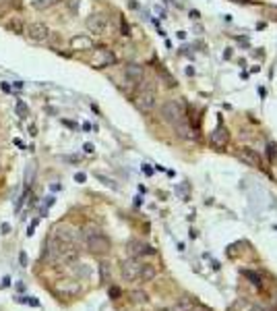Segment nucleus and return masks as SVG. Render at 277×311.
<instances>
[{
    "mask_svg": "<svg viewBox=\"0 0 277 311\" xmlns=\"http://www.w3.org/2000/svg\"><path fill=\"white\" fill-rule=\"evenodd\" d=\"M85 245H87L89 253H93V255H108L110 247H112L110 239L106 235H99V232H91V235H87Z\"/></svg>",
    "mask_w": 277,
    "mask_h": 311,
    "instance_id": "1",
    "label": "nucleus"
},
{
    "mask_svg": "<svg viewBox=\"0 0 277 311\" xmlns=\"http://www.w3.org/2000/svg\"><path fill=\"white\" fill-rule=\"evenodd\" d=\"M161 116L168 120V123H172V125H178L180 120H182V116H184V110H182V104L180 102H176V100H170V102H166L161 106Z\"/></svg>",
    "mask_w": 277,
    "mask_h": 311,
    "instance_id": "2",
    "label": "nucleus"
},
{
    "mask_svg": "<svg viewBox=\"0 0 277 311\" xmlns=\"http://www.w3.org/2000/svg\"><path fill=\"white\" fill-rule=\"evenodd\" d=\"M155 102H158V93H155V89H151V88L141 89L137 93V98H135L137 108L141 112H151L155 108Z\"/></svg>",
    "mask_w": 277,
    "mask_h": 311,
    "instance_id": "3",
    "label": "nucleus"
},
{
    "mask_svg": "<svg viewBox=\"0 0 277 311\" xmlns=\"http://www.w3.org/2000/svg\"><path fill=\"white\" fill-rule=\"evenodd\" d=\"M141 270H143V264L138 262L137 257L126 259V262L120 266V274H122V278L126 282H135V280L141 278Z\"/></svg>",
    "mask_w": 277,
    "mask_h": 311,
    "instance_id": "4",
    "label": "nucleus"
},
{
    "mask_svg": "<svg viewBox=\"0 0 277 311\" xmlns=\"http://www.w3.org/2000/svg\"><path fill=\"white\" fill-rule=\"evenodd\" d=\"M56 292L60 297H77V295H81V282L79 280H75V278H62V280H58L56 282Z\"/></svg>",
    "mask_w": 277,
    "mask_h": 311,
    "instance_id": "5",
    "label": "nucleus"
},
{
    "mask_svg": "<svg viewBox=\"0 0 277 311\" xmlns=\"http://www.w3.org/2000/svg\"><path fill=\"white\" fill-rule=\"evenodd\" d=\"M25 31H27V38L33 40V42H46L50 38V27H48L46 23H41V21L29 23Z\"/></svg>",
    "mask_w": 277,
    "mask_h": 311,
    "instance_id": "6",
    "label": "nucleus"
},
{
    "mask_svg": "<svg viewBox=\"0 0 277 311\" xmlns=\"http://www.w3.org/2000/svg\"><path fill=\"white\" fill-rule=\"evenodd\" d=\"M87 29H89L91 33H98V36L106 33V29H108V17L101 15V13L89 15V17H87Z\"/></svg>",
    "mask_w": 277,
    "mask_h": 311,
    "instance_id": "7",
    "label": "nucleus"
},
{
    "mask_svg": "<svg viewBox=\"0 0 277 311\" xmlns=\"http://www.w3.org/2000/svg\"><path fill=\"white\" fill-rule=\"evenodd\" d=\"M54 239L58 241V243L75 245L77 235H75V230H73L71 226H64V224H60V226H56V230H54Z\"/></svg>",
    "mask_w": 277,
    "mask_h": 311,
    "instance_id": "8",
    "label": "nucleus"
},
{
    "mask_svg": "<svg viewBox=\"0 0 277 311\" xmlns=\"http://www.w3.org/2000/svg\"><path fill=\"white\" fill-rule=\"evenodd\" d=\"M238 160L248 164V166H261V156L250 148H240L238 150Z\"/></svg>",
    "mask_w": 277,
    "mask_h": 311,
    "instance_id": "9",
    "label": "nucleus"
},
{
    "mask_svg": "<svg viewBox=\"0 0 277 311\" xmlns=\"http://www.w3.org/2000/svg\"><path fill=\"white\" fill-rule=\"evenodd\" d=\"M114 63H116V58H114V54H112L110 50L95 52L93 58H91V65H95V67H108V65H114Z\"/></svg>",
    "mask_w": 277,
    "mask_h": 311,
    "instance_id": "10",
    "label": "nucleus"
},
{
    "mask_svg": "<svg viewBox=\"0 0 277 311\" xmlns=\"http://www.w3.org/2000/svg\"><path fill=\"white\" fill-rule=\"evenodd\" d=\"M228 139H230V135H228V131H226L223 127H218V129H215V131L211 133V145H213V148H218V150L226 148Z\"/></svg>",
    "mask_w": 277,
    "mask_h": 311,
    "instance_id": "11",
    "label": "nucleus"
},
{
    "mask_svg": "<svg viewBox=\"0 0 277 311\" xmlns=\"http://www.w3.org/2000/svg\"><path fill=\"white\" fill-rule=\"evenodd\" d=\"M128 253H131L133 257H138V255H151L153 249L147 247L145 243H138V241H131L128 243Z\"/></svg>",
    "mask_w": 277,
    "mask_h": 311,
    "instance_id": "12",
    "label": "nucleus"
},
{
    "mask_svg": "<svg viewBox=\"0 0 277 311\" xmlns=\"http://www.w3.org/2000/svg\"><path fill=\"white\" fill-rule=\"evenodd\" d=\"M124 77L131 83H138V81L143 79V67L141 65H128L124 68Z\"/></svg>",
    "mask_w": 277,
    "mask_h": 311,
    "instance_id": "13",
    "label": "nucleus"
},
{
    "mask_svg": "<svg viewBox=\"0 0 277 311\" xmlns=\"http://www.w3.org/2000/svg\"><path fill=\"white\" fill-rule=\"evenodd\" d=\"M71 48L73 50H91L93 48V42L87 36H75L71 40Z\"/></svg>",
    "mask_w": 277,
    "mask_h": 311,
    "instance_id": "14",
    "label": "nucleus"
},
{
    "mask_svg": "<svg viewBox=\"0 0 277 311\" xmlns=\"http://www.w3.org/2000/svg\"><path fill=\"white\" fill-rule=\"evenodd\" d=\"M232 311H255V305L246 299H238L236 303L232 305Z\"/></svg>",
    "mask_w": 277,
    "mask_h": 311,
    "instance_id": "15",
    "label": "nucleus"
},
{
    "mask_svg": "<svg viewBox=\"0 0 277 311\" xmlns=\"http://www.w3.org/2000/svg\"><path fill=\"white\" fill-rule=\"evenodd\" d=\"M193 307H195V303L190 299H180V301H176L174 303V311H193Z\"/></svg>",
    "mask_w": 277,
    "mask_h": 311,
    "instance_id": "16",
    "label": "nucleus"
},
{
    "mask_svg": "<svg viewBox=\"0 0 277 311\" xmlns=\"http://www.w3.org/2000/svg\"><path fill=\"white\" fill-rule=\"evenodd\" d=\"M151 278H155V267H153V266H145V264H143L141 280H151Z\"/></svg>",
    "mask_w": 277,
    "mask_h": 311,
    "instance_id": "17",
    "label": "nucleus"
},
{
    "mask_svg": "<svg viewBox=\"0 0 277 311\" xmlns=\"http://www.w3.org/2000/svg\"><path fill=\"white\" fill-rule=\"evenodd\" d=\"M56 0H33L31 2V6L36 8V11H44V8H48V6H52Z\"/></svg>",
    "mask_w": 277,
    "mask_h": 311,
    "instance_id": "18",
    "label": "nucleus"
},
{
    "mask_svg": "<svg viewBox=\"0 0 277 311\" xmlns=\"http://www.w3.org/2000/svg\"><path fill=\"white\" fill-rule=\"evenodd\" d=\"M131 299L135 301V303H147V299H149V297H147L145 290H133L131 292Z\"/></svg>",
    "mask_w": 277,
    "mask_h": 311,
    "instance_id": "19",
    "label": "nucleus"
},
{
    "mask_svg": "<svg viewBox=\"0 0 277 311\" xmlns=\"http://www.w3.org/2000/svg\"><path fill=\"white\" fill-rule=\"evenodd\" d=\"M17 110L21 112V116H27L29 114V110H27V106H25L23 102H17Z\"/></svg>",
    "mask_w": 277,
    "mask_h": 311,
    "instance_id": "20",
    "label": "nucleus"
},
{
    "mask_svg": "<svg viewBox=\"0 0 277 311\" xmlns=\"http://www.w3.org/2000/svg\"><path fill=\"white\" fill-rule=\"evenodd\" d=\"M19 262H21V266H23V267H27V253H25V251H21V253H19Z\"/></svg>",
    "mask_w": 277,
    "mask_h": 311,
    "instance_id": "21",
    "label": "nucleus"
},
{
    "mask_svg": "<svg viewBox=\"0 0 277 311\" xmlns=\"http://www.w3.org/2000/svg\"><path fill=\"white\" fill-rule=\"evenodd\" d=\"M193 311H211V309H209V307H205V305H197V303H195Z\"/></svg>",
    "mask_w": 277,
    "mask_h": 311,
    "instance_id": "22",
    "label": "nucleus"
},
{
    "mask_svg": "<svg viewBox=\"0 0 277 311\" xmlns=\"http://www.w3.org/2000/svg\"><path fill=\"white\" fill-rule=\"evenodd\" d=\"M11 27H13V29H17V31H19V29H21V23H17V21H13V23H11Z\"/></svg>",
    "mask_w": 277,
    "mask_h": 311,
    "instance_id": "23",
    "label": "nucleus"
},
{
    "mask_svg": "<svg viewBox=\"0 0 277 311\" xmlns=\"http://www.w3.org/2000/svg\"><path fill=\"white\" fill-rule=\"evenodd\" d=\"M71 8H73V11H77V0H71Z\"/></svg>",
    "mask_w": 277,
    "mask_h": 311,
    "instance_id": "24",
    "label": "nucleus"
},
{
    "mask_svg": "<svg viewBox=\"0 0 277 311\" xmlns=\"http://www.w3.org/2000/svg\"><path fill=\"white\" fill-rule=\"evenodd\" d=\"M8 2H11V0H0V4H8Z\"/></svg>",
    "mask_w": 277,
    "mask_h": 311,
    "instance_id": "25",
    "label": "nucleus"
}]
</instances>
